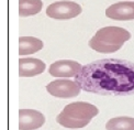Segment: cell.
Masks as SVG:
<instances>
[{
	"label": "cell",
	"instance_id": "obj_1",
	"mask_svg": "<svg viewBox=\"0 0 134 130\" xmlns=\"http://www.w3.org/2000/svg\"><path fill=\"white\" fill-rule=\"evenodd\" d=\"M75 81L85 92L103 96L134 95V63L103 59L82 66Z\"/></svg>",
	"mask_w": 134,
	"mask_h": 130
},
{
	"label": "cell",
	"instance_id": "obj_2",
	"mask_svg": "<svg viewBox=\"0 0 134 130\" xmlns=\"http://www.w3.org/2000/svg\"><path fill=\"white\" fill-rule=\"evenodd\" d=\"M131 33L121 27H103L88 42L89 48L98 53H114L131 39Z\"/></svg>",
	"mask_w": 134,
	"mask_h": 130
},
{
	"label": "cell",
	"instance_id": "obj_3",
	"mask_svg": "<svg viewBox=\"0 0 134 130\" xmlns=\"http://www.w3.org/2000/svg\"><path fill=\"white\" fill-rule=\"evenodd\" d=\"M81 7L75 1L62 0L51 3L46 9V15L55 20H68L81 13Z\"/></svg>",
	"mask_w": 134,
	"mask_h": 130
},
{
	"label": "cell",
	"instance_id": "obj_4",
	"mask_svg": "<svg viewBox=\"0 0 134 130\" xmlns=\"http://www.w3.org/2000/svg\"><path fill=\"white\" fill-rule=\"evenodd\" d=\"M63 114L79 121H89L99 114V109L94 105L85 103V101H76L65 106Z\"/></svg>",
	"mask_w": 134,
	"mask_h": 130
},
{
	"label": "cell",
	"instance_id": "obj_5",
	"mask_svg": "<svg viewBox=\"0 0 134 130\" xmlns=\"http://www.w3.org/2000/svg\"><path fill=\"white\" fill-rule=\"evenodd\" d=\"M46 90L54 97L68 99L76 97L80 94L81 87L76 81L70 80H56L46 86Z\"/></svg>",
	"mask_w": 134,
	"mask_h": 130
},
{
	"label": "cell",
	"instance_id": "obj_6",
	"mask_svg": "<svg viewBox=\"0 0 134 130\" xmlns=\"http://www.w3.org/2000/svg\"><path fill=\"white\" fill-rule=\"evenodd\" d=\"M82 70V65L76 61L60 60L54 62L48 69V73L54 77H76Z\"/></svg>",
	"mask_w": 134,
	"mask_h": 130
},
{
	"label": "cell",
	"instance_id": "obj_7",
	"mask_svg": "<svg viewBox=\"0 0 134 130\" xmlns=\"http://www.w3.org/2000/svg\"><path fill=\"white\" fill-rule=\"evenodd\" d=\"M45 123V117L35 109L19 110V130H36Z\"/></svg>",
	"mask_w": 134,
	"mask_h": 130
},
{
	"label": "cell",
	"instance_id": "obj_8",
	"mask_svg": "<svg viewBox=\"0 0 134 130\" xmlns=\"http://www.w3.org/2000/svg\"><path fill=\"white\" fill-rule=\"evenodd\" d=\"M105 15L115 21L134 20V1H121L105 9Z\"/></svg>",
	"mask_w": 134,
	"mask_h": 130
},
{
	"label": "cell",
	"instance_id": "obj_9",
	"mask_svg": "<svg viewBox=\"0 0 134 130\" xmlns=\"http://www.w3.org/2000/svg\"><path fill=\"white\" fill-rule=\"evenodd\" d=\"M46 70V64L38 59L22 58L19 60V76L33 77L40 75Z\"/></svg>",
	"mask_w": 134,
	"mask_h": 130
},
{
	"label": "cell",
	"instance_id": "obj_10",
	"mask_svg": "<svg viewBox=\"0 0 134 130\" xmlns=\"http://www.w3.org/2000/svg\"><path fill=\"white\" fill-rule=\"evenodd\" d=\"M43 42L34 37H20L19 38V54L20 56L34 54L42 50Z\"/></svg>",
	"mask_w": 134,
	"mask_h": 130
},
{
	"label": "cell",
	"instance_id": "obj_11",
	"mask_svg": "<svg viewBox=\"0 0 134 130\" xmlns=\"http://www.w3.org/2000/svg\"><path fill=\"white\" fill-rule=\"evenodd\" d=\"M43 7L42 0H19V15L30 17L41 12Z\"/></svg>",
	"mask_w": 134,
	"mask_h": 130
},
{
	"label": "cell",
	"instance_id": "obj_12",
	"mask_svg": "<svg viewBox=\"0 0 134 130\" xmlns=\"http://www.w3.org/2000/svg\"><path fill=\"white\" fill-rule=\"evenodd\" d=\"M107 130H134V118L131 117H115L107 121Z\"/></svg>",
	"mask_w": 134,
	"mask_h": 130
},
{
	"label": "cell",
	"instance_id": "obj_13",
	"mask_svg": "<svg viewBox=\"0 0 134 130\" xmlns=\"http://www.w3.org/2000/svg\"><path fill=\"white\" fill-rule=\"evenodd\" d=\"M56 121L59 123L62 127L65 128H70V129H79V128H83L86 127L89 121H79V120H75L72 118H69L68 116L64 115L63 112L56 117Z\"/></svg>",
	"mask_w": 134,
	"mask_h": 130
}]
</instances>
